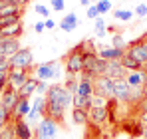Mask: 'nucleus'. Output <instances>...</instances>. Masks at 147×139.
<instances>
[{
    "label": "nucleus",
    "mask_w": 147,
    "mask_h": 139,
    "mask_svg": "<svg viewBox=\"0 0 147 139\" xmlns=\"http://www.w3.org/2000/svg\"><path fill=\"white\" fill-rule=\"evenodd\" d=\"M72 99L74 95L64 86H60V84H54V86H50L48 88V93H46V101L52 103V105H56V107H62V109H70L72 107Z\"/></svg>",
    "instance_id": "obj_1"
},
{
    "label": "nucleus",
    "mask_w": 147,
    "mask_h": 139,
    "mask_svg": "<svg viewBox=\"0 0 147 139\" xmlns=\"http://www.w3.org/2000/svg\"><path fill=\"white\" fill-rule=\"evenodd\" d=\"M60 131V123L50 119V117H42L40 123L34 127V137H42V139H54Z\"/></svg>",
    "instance_id": "obj_2"
},
{
    "label": "nucleus",
    "mask_w": 147,
    "mask_h": 139,
    "mask_svg": "<svg viewBox=\"0 0 147 139\" xmlns=\"http://www.w3.org/2000/svg\"><path fill=\"white\" fill-rule=\"evenodd\" d=\"M34 64V54L30 48H20L10 60H8V66L10 68H20V70H30Z\"/></svg>",
    "instance_id": "obj_3"
},
{
    "label": "nucleus",
    "mask_w": 147,
    "mask_h": 139,
    "mask_svg": "<svg viewBox=\"0 0 147 139\" xmlns=\"http://www.w3.org/2000/svg\"><path fill=\"white\" fill-rule=\"evenodd\" d=\"M66 72L70 76H78L84 72V52H82V46H78L74 52H70L66 56Z\"/></svg>",
    "instance_id": "obj_4"
},
{
    "label": "nucleus",
    "mask_w": 147,
    "mask_h": 139,
    "mask_svg": "<svg viewBox=\"0 0 147 139\" xmlns=\"http://www.w3.org/2000/svg\"><path fill=\"white\" fill-rule=\"evenodd\" d=\"M36 78L40 82H48V80H58L60 78V68L56 62H48V64H40L36 68Z\"/></svg>",
    "instance_id": "obj_5"
},
{
    "label": "nucleus",
    "mask_w": 147,
    "mask_h": 139,
    "mask_svg": "<svg viewBox=\"0 0 147 139\" xmlns=\"http://www.w3.org/2000/svg\"><path fill=\"white\" fill-rule=\"evenodd\" d=\"M94 95H99V97H113V80L105 78V76H99L98 80H94Z\"/></svg>",
    "instance_id": "obj_6"
},
{
    "label": "nucleus",
    "mask_w": 147,
    "mask_h": 139,
    "mask_svg": "<svg viewBox=\"0 0 147 139\" xmlns=\"http://www.w3.org/2000/svg\"><path fill=\"white\" fill-rule=\"evenodd\" d=\"M125 54L131 56L135 62H139V64L145 68V64H147V44L145 42H135V44H131V46L127 48Z\"/></svg>",
    "instance_id": "obj_7"
},
{
    "label": "nucleus",
    "mask_w": 147,
    "mask_h": 139,
    "mask_svg": "<svg viewBox=\"0 0 147 139\" xmlns=\"http://www.w3.org/2000/svg\"><path fill=\"white\" fill-rule=\"evenodd\" d=\"M125 82H127V86L131 90L141 92V88L145 86V82H147V72H143V70H139V72H127L125 74Z\"/></svg>",
    "instance_id": "obj_8"
},
{
    "label": "nucleus",
    "mask_w": 147,
    "mask_h": 139,
    "mask_svg": "<svg viewBox=\"0 0 147 139\" xmlns=\"http://www.w3.org/2000/svg\"><path fill=\"white\" fill-rule=\"evenodd\" d=\"M18 99H20V95H18V92H16V88H12V86L8 84V88L4 90L2 97H0V103H2V107H4V109H8V111L12 113V109L16 107Z\"/></svg>",
    "instance_id": "obj_9"
},
{
    "label": "nucleus",
    "mask_w": 147,
    "mask_h": 139,
    "mask_svg": "<svg viewBox=\"0 0 147 139\" xmlns=\"http://www.w3.org/2000/svg\"><path fill=\"white\" fill-rule=\"evenodd\" d=\"M28 70H20V68H10V72H8V84L12 86V88H20L22 84H26L28 82Z\"/></svg>",
    "instance_id": "obj_10"
},
{
    "label": "nucleus",
    "mask_w": 147,
    "mask_h": 139,
    "mask_svg": "<svg viewBox=\"0 0 147 139\" xmlns=\"http://www.w3.org/2000/svg\"><path fill=\"white\" fill-rule=\"evenodd\" d=\"M16 139H34V127L26 119H14Z\"/></svg>",
    "instance_id": "obj_11"
},
{
    "label": "nucleus",
    "mask_w": 147,
    "mask_h": 139,
    "mask_svg": "<svg viewBox=\"0 0 147 139\" xmlns=\"http://www.w3.org/2000/svg\"><path fill=\"white\" fill-rule=\"evenodd\" d=\"M107 117H109V109H107V105H105V107H90V109H88V119H90L94 125H101V123H105Z\"/></svg>",
    "instance_id": "obj_12"
},
{
    "label": "nucleus",
    "mask_w": 147,
    "mask_h": 139,
    "mask_svg": "<svg viewBox=\"0 0 147 139\" xmlns=\"http://www.w3.org/2000/svg\"><path fill=\"white\" fill-rule=\"evenodd\" d=\"M125 68L121 66V62H107V66L103 70V76L109 78V80H121L125 78Z\"/></svg>",
    "instance_id": "obj_13"
},
{
    "label": "nucleus",
    "mask_w": 147,
    "mask_h": 139,
    "mask_svg": "<svg viewBox=\"0 0 147 139\" xmlns=\"http://www.w3.org/2000/svg\"><path fill=\"white\" fill-rule=\"evenodd\" d=\"M98 56L105 62H121L125 56V50H117V48H99Z\"/></svg>",
    "instance_id": "obj_14"
},
{
    "label": "nucleus",
    "mask_w": 147,
    "mask_h": 139,
    "mask_svg": "<svg viewBox=\"0 0 147 139\" xmlns=\"http://www.w3.org/2000/svg\"><path fill=\"white\" fill-rule=\"evenodd\" d=\"M30 109H32L30 99H28V97H20L18 103H16V107L12 109V117H14V119H26L28 113H30Z\"/></svg>",
    "instance_id": "obj_15"
},
{
    "label": "nucleus",
    "mask_w": 147,
    "mask_h": 139,
    "mask_svg": "<svg viewBox=\"0 0 147 139\" xmlns=\"http://www.w3.org/2000/svg\"><path fill=\"white\" fill-rule=\"evenodd\" d=\"M94 80L84 76L82 80H78V93L76 95H82V97H92L94 95Z\"/></svg>",
    "instance_id": "obj_16"
},
{
    "label": "nucleus",
    "mask_w": 147,
    "mask_h": 139,
    "mask_svg": "<svg viewBox=\"0 0 147 139\" xmlns=\"http://www.w3.org/2000/svg\"><path fill=\"white\" fill-rule=\"evenodd\" d=\"M20 50V40L18 38H4V44H2V58H12L16 52Z\"/></svg>",
    "instance_id": "obj_17"
},
{
    "label": "nucleus",
    "mask_w": 147,
    "mask_h": 139,
    "mask_svg": "<svg viewBox=\"0 0 147 139\" xmlns=\"http://www.w3.org/2000/svg\"><path fill=\"white\" fill-rule=\"evenodd\" d=\"M38 82H40L38 78H28V82H26V84H22V86L16 90V92H18V95H20V97H28V99H30V97L36 93V86H38Z\"/></svg>",
    "instance_id": "obj_18"
},
{
    "label": "nucleus",
    "mask_w": 147,
    "mask_h": 139,
    "mask_svg": "<svg viewBox=\"0 0 147 139\" xmlns=\"http://www.w3.org/2000/svg\"><path fill=\"white\" fill-rule=\"evenodd\" d=\"M22 32H24V26H22V22H18V24H12V26L2 28L0 30V38H20Z\"/></svg>",
    "instance_id": "obj_19"
},
{
    "label": "nucleus",
    "mask_w": 147,
    "mask_h": 139,
    "mask_svg": "<svg viewBox=\"0 0 147 139\" xmlns=\"http://www.w3.org/2000/svg\"><path fill=\"white\" fill-rule=\"evenodd\" d=\"M60 28L64 30V32H74L76 28H78V16L70 12V14H66L64 18H62V22H60Z\"/></svg>",
    "instance_id": "obj_20"
},
{
    "label": "nucleus",
    "mask_w": 147,
    "mask_h": 139,
    "mask_svg": "<svg viewBox=\"0 0 147 139\" xmlns=\"http://www.w3.org/2000/svg\"><path fill=\"white\" fill-rule=\"evenodd\" d=\"M70 117H72L74 125H86V123L90 121V119H88V111H86V109H80V107H74Z\"/></svg>",
    "instance_id": "obj_21"
},
{
    "label": "nucleus",
    "mask_w": 147,
    "mask_h": 139,
    "mask_svg": "<svg viewBox=\"0 0 147 139\" xmlns=\"http://www.w3.org/2000/svg\"><path fill=\"white\" fill-rule=\"evenodd\" d=\"M121 66L125 68V72H139V70H143V66H141L139 62H135V60H133L131 56H127V54L121 58Z\"/></svg>",
    "instance_id": "obj_22"
},
{
    "label": "nucleus",
    "mask_w": 147,
    "mask_h": 139,
    "mask_svg": "<svg viewBox=\"0 0 147 139\" xmlns=\"http://www.w3.org/2000/svg\"><path fill=\"white\" fill-rule=\"evenodd\" d=\"M113 18L119 20V22H127V20L133 18V12L131 10H125V8H117V10H113Z\"/></svg>",
    "instance_id": "obj_23"
},
{
    "label": "nucleus",
    "mask_w": 147,
    "mask_h": 139,
    "mask_svg": "<svg viewBox=\"0 0 147 139\" xmlns=\"http://www.w3.org/2000/svg\"><path fill=\"white\" fill-rule=\"evenodd\" d=\"M0 139H16V129H14V123L6 125L2 131H0Z\"/></svg>",
    "instance_id": "obj_24"
},
{
    "label": "nucleus",
    "mask_w": 147,
    "mask_h": 139,
    "mask_svg": "<svg viewBox=\"0 0 147 139\" xmlns=\"http://www.w3.org/2000/svg\"><path fill=\"white\" fill-rule=\"evenodd\" d=\"M10 117H12V113L0 105V131H2V129H4V127L10 123Z\"/></svg>",
    "instance_id": "obj_25"
},
{
    "label": "nucleus",
    "mask_w": 147,
    "mask_h": 139,
    "mask_svg": "<svg viewBox=\"0 0 147 139\" xmlns=\"http://www.w3.org/2000/svg\"><path fill=\"white\" fill-rule=\"evenodd\" d=\"M34 10H36V14H40L42 18H46V20L50 18V8L46 6V4H40V2H36V4H34Z\"/></svg>",
    "instance_id": "obj_26"
},
{
    "label": "nucleus",
    "mask_w": 147,
    "mask_h": 139,
    "mask_svg": "<svg viewBox=\"0 0 147 139\" xmlns=\"http://www.w3.org/2000/svg\"><path fill=\"white\" fill-rule=\"evenodd\" d=\"M64 88L72 93V95H76V93H78V80H76V76H70V80L66 82V86H64Z\"/></svg>",
    "instance_id": "obj_27"
},
{
    "label": "nucleus",
    "mask_w": 147,
    "mask_h": 139,
    "mask_svg": "<svg viewBox=\"0 0 147 139\" xmlns=\"http://www.w3.org/2000/svg\"><path fill=\"white\" fill-rule=\"evenodd\" d=\"M96 36H98V38H103V36H105V20H103L101 16L96 20Z\"/></svg>",
    "instance_id": "obj_28"
},
{
    "label": "nucleus",
    "mask_w": 147,
    "mask_h": 139,
    "mask_svg": "<svg viewBox=\"0 0 147 139\" xmlns=\"http://www.w3.org/2000/svg\"><path fill=\"white\" fill-rule=\"evenodd\" d=\"M96 6H98L99 14H107V12L111 10V2H109V0H98Z\"/></svg>",
    "instance_id": "obj_29"
},
{
    "label": "nucleus",
    "mask_w": 147,
    "mask_h": 139,
    "mask_svg": "<svg viewBox=\"0 0 147 139\" xmlns=\"http://www.w3.org/2000/svg\"><path fill=\"white\" fill-rule=\"evenodd\" d=\"M111 48H117V50H125V40L121 38V34H115L113 40H111Z\"/></svg>",
    "instance_id": "obj_30"
},
{
    "label": "nucleus",
    "mask_w": 147,
    "mask_h": 139,
    "mask_svg": "<svg viewBox=\"0 0 147 139\" xmlns=\"http://www.w3.org/2000/svg\"><path fill=\"white\" fill-rule=\"evenodd\" d=\"M50 6H52V10H56V12H64L66 2H64V0H50Z\"/></svg>",
    "instance_id": "obj_31"
},
{
    "label": "nucleus",
    "mask_w": 147,
    "mask_h": 139,
    "mask_svg": "<svg viewBox=\"0 0 147 139\" xmlns=\"http://www.w3.org/2000/svg\"><path fill=\"white\" fill-rule=\"evenodd\" d=\"M99 16V10H98V6L96 4H92V6H88V18H92V20H98Z\"/></svg>",
    "instance_id": "obj_32"
},
{
    "label": "nucleus",
    "mask_w": 147,
    "mask_h": 139,
    "mask_svg": "<svg viewBox=\"0 0 147 139\" xmlns=\"http://www.w3.org/2000/svg\"><path fill=\"white\" fill-rule=\"evenodd\" d=\"M133 14H137L139 18H145V16H147V4H143V2H141V4H137Z\"/></svg>",
    "instance_id": "obj_33"
},
{
    "label": "nucleus",
    "mask_w": 147,
    "mask_h": 139,
    "mask_svg": "<svg viewBox=\"0 0 147 139\" xmlns=\"http://www.w3.org/2000/svg\"><path fill=\"white\" fill-rule=\"evenodd\" d=\"M48 84H46V82H38V86H36V93H38V95H44V93H48Z\"/></svg>",
    "instance_id": "obj_34"
},
{
    "label": "nucleus",
    "mask_w": 147,
    "mask_h": 139,
    "mask_svg": "<svg viewBox=\"0 0 147 139\" xmlns=\"http://www.w3.org/2000/svg\"><path fill=\"white\" fill-rule=\"evenodd\" d=\"M8 72H10V66H8V64L0 66V82H2V80H8Z\"/></svg>",
    "instance_id": "obj_35"
},
{
    "label": "nucleus",
    "mask_w": 147,
    "mask_h": 139,
    "mask_svg": "<svg viewBox=\"0 0 147 139\" xmlns=\"http://www.w3.org/2000/svg\"><path fill=\"white\" fill-rule=\"evenodd\" d=\"M137 107H139V111H141V113H147V99L141 97V99H139V103H137Z\"/></svg>",
    "instance_id": "obj_36"
},
{
    "label": "nucleus",
    "mask_w": 147,
    "mask_h": 139,
    "mask_svg": "<svg viewBox=\"0 0 147 139\" xmlns=\"http://www.w3.org/2000/svg\"><path fill=\"white\" fill-rule=\"evenodd\" d=\"M34 30H36L38 34H42V32L46 30V24H44L42 20H40V22H36V24H34Z\"/></svg>",
    "instance_id": "obj_37"
},
{
    "label": "nucleus",
    "mask_w": 147,
    "mask_h": 139,
    "mask_svg": "<svg viewBox=\"0 0 147 139\" xmlns=\"http://www.w3.org/2000/svg\"><path fill=\"white\" fill-rule=\"evenodd\" d=\"M44 24H46V30H54V28H56V22H54L52 18H48V20H44Z\"/></svg>",
    "instance_id": "obj_38"
},
{
    "label": "nucleus",
    "mask_w": 147,
    "mask_h": 139,
    "mask_svg": "<svg viewBox=\"0 0 147 139\" xmlns=\"http://www.w3.org/2000/svg\"><path fill=\"white\" fill-rule=\"evenodd\" d=\"M96 2H98V0H80V4H82V6H86V8H88V6H92V4H96Z\"/></svg>",
    "instance_id": "obj_39"
},
{
    "label": "nucleus",
    "mask_w": 147,
    "mask_h": 139,
    "mask_svg": "<svg viewBox=\"0 0 147 139\" xmlns=\"http://www.w3.org/2000/svg\"><path fill=\"white\" fill-rule=\"evenodd\" d=\"M6 88H8V80H2V82H0V95L4 93V90H6Z\"/></svg>",
    "instance_id": "obj_40"
},
{
    "label": "nucleus",
    "mask_w": 147,
    "mask_h": 139,
    "mask_svg": "<svg viewBox=\"0 0 147 139\" xmlns=\"http://www.w3.org/2000/svg\"><path fill=\"white\" fill-rule=\"evenodd\" d=\"M141 97H143V99H147V82H145V86L141 88Z\"/></svg>",
    "instance_id": "obj_41"
},
{
    "label": "nucleus",
    "mask_w": 147,
    "mask_h": 139,
    "mask_svg": "<svg viewBox=\"0 0 147 139\" xmlns=\"http://www.w3.org/2000/svg\"><path fill=\"white\" fill-rule=\"evenodd\" d=\"M141 123L147 127V113H141Z\"/></svg>",
    "instance_id": "obj_42"
},
{
    "label": "nucleus",
    "mask_w": 147,
    "mask_h": 139,
    "mask_svg": "<svg viewBox=\"0 0 147 139\" xmlns=\"http://www.w3.org/2000/svg\"><path fill=\"white\" fill-rule=\"evenodd\" d=\"M143 139H147V127L143 129Z\"/></svg>",
    "instance_id": "obj_43"
},
{
    "label": "nucleus",
    "mask_w": 147,
    "mask_h": 139,
    "mask_svg": "<svg viewBox=\"0 0 147 139\" xmlns=\"http://www.w3.org/2000/svg\"><path fill=\"white\" fill-rule=\"evenodd\" d=\"M6 2H8V0H0V6H4V4H6Z\"/></svg>",
    "instance_id": "obj_44"
},
{
    "label": "nucleus",
    "mask_w": 147,
    "mask_h": 139,
    "mask_svg": "<svg viewBox=\"0 0 147 139\" xmlns=\"http://www.w3.org/2000/svg\"><path fill=\"white\" fill-rule=\"evenodd\" d=\"M34 139H42V137H34Z\"/></svg>",
    "instance_id": "obj_45"
}]
</instances>
